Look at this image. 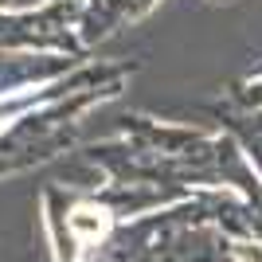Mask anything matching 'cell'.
Instances as JSON below:
<instances>
[{"instance_id": "6da1fadb", "label": "cell", "mask_w": 262, "mask_h": 262, "mask_svg": "<svg viewBox=\"0 0 262 262\" xmlns=\"http://www.w3.org/2000/svg\"><path fill=\"white\" fill-rule=\"evenodd\" d=\"M71 227L82 235V239H98L102 231H106V211H94V208H78L71 215Z\"/></svg>"}]
</instances>
